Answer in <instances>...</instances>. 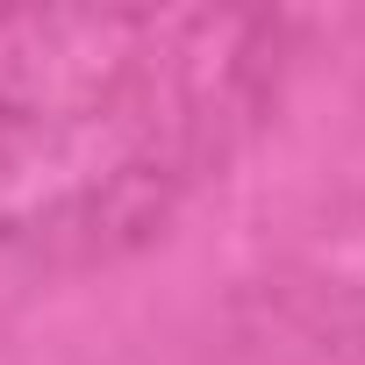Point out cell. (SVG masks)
Here are the masks:
<instances>
[{
    "label": "cell",
    "instance_id": "1",
    "mask_svg": "<svg viewBox=\"0 0 365 365\" xmlns=\"http://www.w3.org/2000/svg\"><path fill=\"white\" fill-rule=\"evenodd\" d=\"M287 58L244 8H0V294L150 244L258 129Z\"/></svg>",
    "mask_w": 365,
    "mask_h": 365
}]
</instances>
